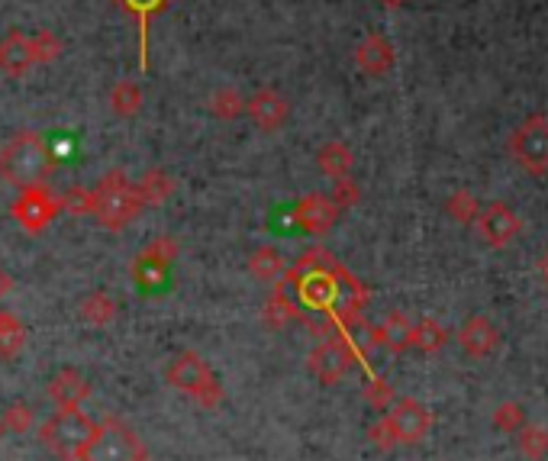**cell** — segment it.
Masks as SVG:
<instances>
[{
	"instance_id": "cell-14",
	"label": "cell",
	"mask_w": 548,
	"mask_h": 461,
	"mask_svg": "<svg viewBox=\"0 0 548 461\" xmlns=\"http://www.w3.org/2000/svg\"><path fill=\"white\" fill-rule=\"evenodd\" d=\"M245 110H249L252 123L265 133H278L291 117V104L278 91H258L252 100H245Z\"/></svg>"
},
{
	"instance_id": "cell-11",
	"label": "cell",
	"mask_w": 548,
	"mask_h": 461,
	"mask_svg": "<svg viewBox=\"0 0 548 461\" xmlns=\"http://www.w3.org/2000/svg\"><path fill=\"white\" fill-rule=\"evenodd\" d=\"M474 226H478V233L481 239L487 242L490 249H507L510 242L523 233V220L513 213V207L507 204H487L481 213H478V220H474Z\"/></svg>"
},
{
	"instance_id": "cell-4",
	"label": "cell",
	"mask_w": 548,
	"mask_h": 461,
	"mask_svg": "<svg viewBox=\"0 0 548 461\" xmlns=\"http://www.w3.org/2000/svg\"><path fill=\"white\" fill-rule=\"evenodd\" d=\"M94 420L88 413H81V407L75 410H59L55 416H49L39 429L42 445L62 461H81L84 449L94 436Z\"/></svg>"
},
{
	"instance_id": "cell-37",
	"label": "cell",
	"mask_w": 548,
	"mask_h": 461,
	"mask_svg": "<svg viewBox=\"0 0 548 461\" xmlns=\"http://www.w3.org/2000/svg\"><path fill=\"white\" fill-rule=\"evenodd\" d=\"M333 204H336L339 210L355 207V204H358V187H355L349 178H336V187H333Z\"/></svg>"
},
{
	"instance_id": "cell-36",
	"label": "cell",
	"mask_w": 548,
	"mask_h": 461,
	"mask_svg": "<svg viewBox=\"0 0 548 461\" xmlns=\"http://www.w3.org/2000/svg\"><path fill=\"white\" fill-rule=\"evenodd\" d=\"M368 436H371V442L378 445L381 452H391L394 445H397V439H394V429H391V423H387V416H381V420L368 429Z\"/></svg>"
},
{
	"instance_id": "cell-28",
	"label": "cell",
	"mask_w": 548,
	"mask_h": 461,
	"mask_svg": "<svg viewBox=\"0 0 548 461\" xmlns=\"http://www.w3.org/2000/svg\"><path fill=\"white\" fill-rule=\"evenodd\" d=\"M249 271H252L258 281H274L284 271V258L274 252V249H258L249 258Z\"/></svg>"
},
{
	"instance_id": "cell-29",
	"label": "cell",
	"mask_w": 548,
	"mask_h": 461,
	"mask_svg": "<svg viewBox=\"0 0 548 461\" xmlns=\"http://www.w3.org/2000/svg\"><path fill=\"white\" fill-rule=\"evenodd\" d=\"M445 210H449V216L455 223H474L478 220V213H481V204L474 200V194H468V191H455L449 200H445Z\"/></svg>"
},
{
	"instance_id": "cell-26",
	"label": "cell",
	"mask_w": 548,
	"mask_h": 461,
	"mask_svg": "<svg viewBox=\"0 0 548 461\" xmlns=\"http://www.w3.org/2000/svg\"><path fill=\"white\" fill-rule=\"evenodd\" d=\"M519 436V452H523L529 461H545L548 458V429L542 426H523L516 432Z\"/></svg>"
},
{
	"instance_id": "cell-39",
	"label": "cell",
	"mask_w": 548,
	"mask_h": 461,
	"mask_svg": "<svg viewBox=\"0 0 548 461\" xmlns=\"http://www.w3.org/2000/svg\"><path fill=\"white\" fill-rule=\"evenodd\" d=\"M539 271H542V278H545V284H548V252L542 255V262H539Z\"/></svg>"
},
{
	"instance_id": "cell-35",
	"label": "cell",
	"mask_w": 548,
	"mask_h": 461,
	"mask_svg": "<svg viewBox=\"0 0 548 461\" xmlns=\"http://www.w3.org/2000/svg\"><path fill=\"white\" fill-rule=\"evenodd\" d=\"M30 42H33V59H36V65L39 62H52L55 55H59V49H62V42L55 39L52 33H36V36H30Z\"/></svg>"
},
{
	"instance_id": "cell-7",
	"label": "cell",
	"mask_w": 548,
	"mask_h": 461,
	"mask_svg": "<svg viewBox=\"0 0 548 461\" xmlns=\"http://www.w3.org/2000/svg\"><path fill=\"white\" fill-rule=\"evenodd\" d=\"M146 455L133 429L120 420H104L94 426V436L84 449L81 461H139Z\"/></svg>"
},
{
	"instance_id": "cell-32",
	"label": "cell",
	"mask_w": 548,
	"mask_h": 461,
	"mask_svg": "<svg viewBox=\"0 0 548 461\" xmlns=\"http://www.w3.org/2000/svg\"><path fill=\"white\" fill-rule=\"evenodd\" d=\"M4 426L10 429V432H17V436H23V432H30L33 429V410L26 407V403H10V407L4 410Z\"/></svg>"
},
{
	"instance_id": "cell-13",
	"label": "cell",
	"mask_w": 548,
	"mask_h": 461,
	"mask_svg": "<svg viewBox=\"0 0 548 461\" xmlns=\"http://www.w3.org/2000/svg\"><path fill=\"white\" fill-rule=\"evenodd\" d=\"M336 216H339V207L333 204V197L326 194H307L300 197L294 207V223L310 236H326L329 229H333Z\"/></svg>"
},
{
	"instance_id": "cell-12",
	"label": "cell",
	"mask_w": 548,
	"mask_h": 461,
	"mask_svg": "<svg viewBox=\"0 0 548 461\" xmlns=\"http://www.w3.org/2000/svg\"><path fill=\"white\" fill-rule=\"evenodd\" d=\"M178 246L171 239H155L149 242V249H142L139 258L133 262V281L142 287V291H152L165 281L168 275V265L175 262Z\"/></svg>"
},
{
	"instance_id": "cell-6",
	"label": "cell",
	"mask_w": 548,
	"mask_h": 461,
	"mask_svg": "<svg viewBox=\"0 0 548 461\" xmlns=\"http://www.w3.org/2000/svg\"><path fill=\"white\" fill-rule=\"evenodd\" d=\"M513 162L529 175H548V117L532 113L510 133Z\"/></svg>"
},
{
	"instance_id": "cell-23",
	"label": "cell",
	"mask_w": 548,
	"mask_h": 461,
	"mask_svg": "<svg viewBox=\"0 0 548 461\" xmlns=\"http://www.w3.org/2000/svg\"><path fill=\"white\" fill-rule=\"evenodd\" d=\"M316 162H320V168L326 171L329 178H349V171L355 165V155H352L349 146H345V142H326V146L320 149V155H316Z\"/></svg>"
},
{
	"instance_id": "cell-22",
	"label": "cell",
	"mask_w": 548,
	"mask_h": 461,
	"mask_svg": "<svg viewBox=\"0 0 548 461\" xmlns=\"http://www.w3.org/2000/svg\"><path fill=\"white\" fill-rule=\"evenodd\" d=\"M171 191H175V181H171L165 171H146V175L136 181V194L142 200V207L165 204V200L171 197Z\"/></svg>"
},
{
	"instance_id": "cell-34",
	"label": "cell",
	"mask_w": 548,
	"mask_h": 461,
	"mask_svg": "<svg viewBox=\"0 0 548 461\" xmlns=\"http://www.w3.org/2000/svg\"><path fill=\"white\" fill-rule=\"evenodd\" d=\"M365 400L371 403L374 410H391V403H394V387L387 384L384 378H371V384L365 387Z\"/></svg>"
},
{
	"instance_id": "cell-24",
	"label": "cell",
	"mask_w": 548,
	"mask_h": 461,
	"mask_svg": "<svg viewBox=\"0 0 548 461\" xmlns=\"http://www.w3.org/2000/svg\"><path fill=\"white\" fill-rule=\"evenodd\" d=\"M23 342H26L23 323L13 313L0 310V358H4V362H7V358H13L23 349Z\"/></svg>"
},
{
	"instance_id": "cell-31",
	"label": "cell",
	"mask_w": 548,
	"mask_h": 461,
	"mask_svg": "<svg viewBox=\"0 0 548 461\" xmlns=\"http://www.w3.org/2000/svg\"><path fill=\"white\" fill-rule=\"evenodd\" d=\"M210 110L216 113V117H223V120H233V117H239V113L245 110V100H242V94L239 91H216L213 97H210Z\"/></svg>"
},
{
	"instance_id": "cell-33",
	"label": "cell",
	"mask_w": 548,
	"mask_h": 461,
	"mask_svg": "<svg viewBox=\"0 0 548 461\" xmlns=\"http://www.w3.org/2000/svg\"><path fill=\"white\" fill-rule=\"evenodd\" d=\"M59 204L68 213H75V216L94 213V191H88V187H71V191L59 200Z\"/></svg>"
},
{
	"instance_id": "cell-16",
	"label": "cell",
	"mask_w": 548,
	"mask_h": 461,
	"mask_svg": "<svg viewBox=\"0 0 548 461\" xmlns=\"http://www.w3.org/2000/svg\"><path fill=\"white\" fill-rule=\"evenodd\" d=\"M49 397L59 410H75L91 397V381L84 378V374H78L75 368H65L49 381Z\"/></svg>"
},
{
	"instance_id": "cell-2",
	"label": "cell",
	"mask_w": 548,
	"mask_h": 461,
	"mask_svg": "<svg viewBox=\"0 0 548 461\" xmlns=\"http://www.w3.org/2000/svg\"><path fill=\"white\" fill-rule=\"evenodd\" d=\"M55 171V155L36 133L13 136L0 149V178L17 187H36L46 184V178Z\"/></svg>"
},
{
	"instance_id": "cell-38",
	"label": "cell",
	"mask_w": 548,
	"mask_h": 461,
	"mask_svg": "<svg viewBox=\"0 0 548 461\" xmlns=\"http://www.w3.org/2000/svg\"><path fill=\"white\" fill-rule=\"evenodd\" d=\"M10 291V275H7V271H0V297H4Z\"/></svg>"
},
{
	"instance_id": "cell-8",
	"label": "cell",
	"mask_w": 548,
	"mask_h": 461,
	"mask_svg": "<svg viewBox=\"0 0 548 461\" xmlns=\"http://www.w3.org/2000/svg\"><path fill=\"white\" fill-rule=\"evenodd\" d=\"M355 362H358V352H355V345L349 342V336H345L342 329H336L333 336H329L326 342H320L310 352V371L323 384H339L345 374L352 371Z\"/></svg>"
},
{
	"instance_id": "cell-17",
	"label": "cell",
	"mask_w": 548,
	"mask_h": 461,
	"mask_svg": "<svg viewBox=\"0 0 548 461\" xmlns=\"http://www.w3.org/2000/svg\"><path fill=\"white\" fill-rule=\"evenodd\" d=\"M355 62H358V68L365 71V75L381 78L394 68V46L381 33H371V36H365L362 42H358Z\"/></svg>"
},
{
	"instance_id": "cell-3",
	"label": "cell",
	"mask_w": 548,
	"mask_h": 461,
	"mask_svg": "<svg viewBox=\"0 0 548 461\" xmlns=\"http://www.w3.org/2000/svg\"><path fill=\"white\" fill-rule=\"evenodd\" d=\"M142 210V200L136 194V184L129 181L123 171H107L100 184L94 187V216L100 226L120 233L129 223L136 220Z\"/></svg>"
},
{
	"instance_id": "cell-25",
	"label": "cell",
	"mask_w": 548,
	"mask_h": 461,
	"mask_svg": "<svg viewBox=\"0 0 548 461\" xmlns=\"http://www.w3.org/2000/svg\"><path fill=\"white\" fill-rule=\"evenodd\" d=\"M78 313L88 326H107V323H113V316H117V304H113V297H107V294H91L81 300Z\"/></svg>"
},
{
	"instance_id": "cell-40",
	"label": "cell",
	"mask_w": 548,
	"mask_h": 461,
	"mask_svg": "<svg viewBox=\"0 0 548 461\" xmlns=\"http://www.w3.org/2000/svg\"><path fill=\"white\" fill-rule=\"evenodd\" d=\"M384 7H400V4H407V0H381Z\"/></svg>"
},
{
	"instance_id": "cell-1",
	"label": "cell",
	"mask_w": 548,
	"mask_h": 461,
	"mask_svg": "<svg viewBox=\"0 0 548 461\" xmlns=\"http://www.w3.org/2000/svg\"><path fill=\"white\" fill-rule=\"evenodd\" d=\"M281 294L291 297L300 313H326L336 329L362 320V310L368 304V287L326 249H310L300 255V262L281 281Z\"/></svg>"
},
{
	"instance_id": "cell-42",
	"label": "cell",
	"mask_w": 548,
	"mask_h": 461,
	"mask_svg": "<svg viewBox=\"0 0 548 461\" xmlns=\"http://www.w3.org/2000/svg\"><path fill=\"white\" fill-rule=\"evenodd\" d=\"M139 461H149V455H142V458H139Z\"/></svg>"
},
{
	"instance_id": "cell-19",
	"label": "cell",
	"mask_w": 548,
	"mask_h": 461,
	"mask_svg": "<svg viewBox=\"0 0 548 461\" xmlns=\"http://www.w3.org/2000/svg\"><path fill=\"white\" fill-rule=\"evenodd\" d=\"M410 333H413V323L407 320V316L391 313L381 326H371V342L384 345V349H391V352H407Z\"/></svg>"
},
{
	"instance_id": "cell-5",
	"label": "cell",
	"mask_w": 548,
	"mask_h": 461,
	"mask_svg": "<svg viewBox=\"0 0 548 461\" xmlns=\"http://www.w3.org/2000/svg\"><path fill=\"white\" fill-rule=\"evenodd\" d=\"M168 384L175 391L194 397L200 407H216L223 400V387L216 381V374L197 352H181L175 362L168 365Z\"/></svg>"
},
{
	"instance_id": "cell-30",
	"label": "cell",
	"mask_w": 548,
	"mask_h": 461,
	"mask_svg": "<svg viewBox=\"0 0 548 461\" xmlns=\"http://www.w3.org/2000/svg\"><path fill=\"white\" fill-rule=\"evenodd\" d=\"M529 420H526V410H523V403H500L497 413H494V426L500 432H519Z\"/></svg>"
},
{
	"instance_id": "cell-20",
	"label": "cell",
	"mask_w": 548,
	"mask_h": 461,
	"mask_svg": "<svg viewBox=\"0 0 548 461\" xmlns=\"http://www.w3.org/2000/svg\"><path fill=\"white\" fill-rule=\"evenodd\" d=\"M171 4V0H120V7L126 13H136V20H139V65L146 68L149 65V20L155 17V13H162L165 7Z\"/></svg>"
},
{
	"instance_id": "cell-41",
	"label": "cell",
	"mask_w": 548,
	"mask_h": 461,
	"mask_svg": "<svg viewBox=\"0 0 548 461\" xmlns=\"http://www.w3.org/2000/svg\"><path fill=\"white\" fill-rule=\"evenodd\" d=\"M4 432H7V426H4V420H0V439H4Z\"/></svg>"
},
{
	"instance_id": "cell-27",
	"label": "cell",
	"mask_w": 548,
	"mask_h": 461,
	"mask_svg": "<svg viewBox=\"0 0 548 461\" xmlns=\"http://www.w3.org/2000/svg\"><path fill=\"white\" fill-rule=\"evenodd\" d=\"M110 104L113 110L120 113V117H133V113H139V104H142V91H139V84L136 81H120L117 88H113L110 94Z\"/></svg>"
},
{
	"instance_id": "cell-9",
	"label": "cell",
	"mask_w": 548,
	"mask_h": 461,
	"mask_svg": "<svg viewBox=\"0 0 548 461\" xmlns=\"http://www.w3.org/2000/svg\"><path fill=\"white\" fill-rule=\"evenodd\" d=\"M59 210H62V204L46 191V184H36V187H23V194L17 197V204H13L10 213L23 229L39 233V229H46L55 220Z\"/></svg>"
},
{
	"instance_id": "cell-21",
	"label": "cell",
	"mask_w": 548,
	"mask_h": 461,
	"mask_svg": "<svg viewBox=\"0 0 548 461\" xmlns=\"http://www.w3.org/2000/svg\"><path fill=\"white\" fill-rule=\"evenodd\" d=\"M445 342H449V329H445L439 320H420L413 323V333H410V349L423 352V355H436L439 349H445Z\"/></svg>"
},
{
	"instance_id": "cell-15",
	"label": "cell",
	"mask_w": 548,
	"mask_h": 461,
	"mask_svg": "<svg viewBox=\"0 0 548 461\" xmlns=\"http://www.w3.org/2000/svg\"><path fill=\"white\" fill-rule=\"evenodd\" d=\"M458 342L471 358H487L500 345V333H497V326L487 320V316L474 313V316H468L465 323H461Z\"/></svg>"
},
{
	"instance_id": "cell-18",
	"label": "cell",
	"mask_w": 548,
	"mask_h": 461,
	"mask_svg": "<svg viewBox=\"0 0 548 461\" xmlns=\"http://www.w3.org/2000/svg\"><path fill=\"white\" fill-rule=\"evenodd\" d=\"M33 65H36V59H33V42H30V36H23L20 30H13L7 39H0V68H4L7 75L20 78Z\"/></svg>"
},
{
	"instance_id": "cell-10",
	"label": "cell",
	"mask_w": 548,
	"mask_h": 461,
	"mask_svg": "<svg viewBox=\"0 0 548 461\" xmlns=\"http://www.w3.org/2000/svg\"><path fill=\"white\" fill-rule=\"evenodd\" d=\"M387 423H391V429H394L397 445H416V442H423L429 436L432 413L423 407L420 400L403 397V400L394 403L391 413H387Z\"/></svg>"
}]
</instances>
